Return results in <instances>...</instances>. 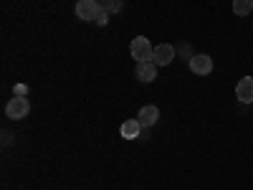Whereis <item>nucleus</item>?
I'll return each mask as SVG.
<instances>
[{
    "label": "nucleus",
    "mask_w": 253,
    "mask_h": 190,
    "mask_svg": "<svg viewBox=\"0 0 253 190\" xmlns=\"http://www.w3.org/2000/svg\"><path fill=\"white\" fill-rule=\"evenodd\" d=\"M109 15H112L109 10H101L99 18H96V23H99V26H107V23H109Z\"/></svg>",
    "instance_id": "ddd939ff"
},
{
    "label": "nucleus",
    "mask_w": 253,
    "mask_h": 190,
    "mask_svg": "<svg viewBox=\"0 0 253 190\" xmlns=\"http://www.w3.org/2000/svg\"><path fill=\"white\" fill-rule=\"evenodd\" d=\"M129 51H132V58H134L137 63H142V61H152V58H155V46H152L144 36L132 38Z\"/></svg>",
    "instance_id": "f257e3e1"
},
{
    "label": "nucleus",
    "mask_w": 253,
    "mask_h": 190,
    "mask_svg": "<svg viewBox=\"0 0 253 190\" xmlns=\"http://www.w3.org/2000/svg\"><path fill=\"white\" fill-rule=\"evenodd\" d=\"M104 10H109V13L122 10V0H107V8H104Z\"/></svg>",
    "instance_id": "9b49d317"
},
{
    "label": "nucleus",
    "mask_w": 253,
    "mask_h": 190,
    "mask_svg": "<svg viewBox=\"0 0 253 190\" xmlns=\"http://www.w3.org/2000/svg\"><path fill=\"white\" fill-rule=\"evenodd\" d=\"M137 119H139V124H142V127H155V124H157V119H160V109L155 107V104H147V107H142V109H139Z\"/></svg>",
    "instance_id": "6e6552de"
},
{
    "label": "nucleus",
    "mask_w": 253,
    "mask_h": 190,
    "mask_svg": "<svg viewBox=\"0 0 253 190\" xmlns=\"http://www.w3.org/2000/svg\"><path fill=\"white\" fill-rule=\"evenodd\" d=\"M251 10H253V0H233V13H236L238 18L248 15Z\"/></svg>",
    "instance_id": "9d476101"
},
{
    "label": "nucleus",
    "mask_w": 253,
    "mask_h": 190,
    "mask_svg": "<svg viewBox=\"0 0 253 190\" xmlns=\"http://www.w3.org/2000/svg\"><path fill=\"white\" fill-rule=\"evenodd\" d=\"M236 96L241 104H251L253 101V76H243L236 84Z\"/></svg>",
    "instance_id": "0eeeda50"
},
{
    "label": "nucleus",
    "mask_w": 253,
    "mask_h": 190,
    "mask_svg": "<svg viewBox=\"0 0 253 190\" xmlns=\"http://www.w3.org/2000/svg\"><path fill=\"white\" fill-rule=\"evenodd\" d=\"M157 66H170V63L175 61V46L172 44H160L155 48V58H152Z\"/></svg>",
    "instance_id": "423d86ee"
},
{
    "label": "nucleus",
    "mask_w": 253,
    "mask_h": 190,
    "mask_svg": "<svg viewBox=\"0 0 253 190\" xmlns=\"http://www.w3.org/2000/svg\"><path fill=\"white\" fill-rule=\"evenodd\" d=\"M142 130H144V127L139 124V119H126V122H122V127H119V135H122L124 140H137Z\"/></svg>",
    "instance_id": "1a4fd4ad"
},
{
    "label": "nucleus",
    "mask_w": 253,
    "mask_h": 190,
    "mask_svg": "<svg viewBox=\"0 0 253 190\" xmlns=\"http://www.w3.org/2000/svg\"><path fill=\"white\" fill-rule=\"evenodd\" d=\"M101 10H104V5L96 3V0H79L76 8H74V13H76L79 20H96Z\"/></svg>",
    "instance_id": "7ed1b4c3"
},
{
    "label": "nucleus",
    "mask_w": 253,
    "mask_h": 190,
    "mask_svg": "<svg viewBox=\"0 0 253 190\" xmlns=\"http://www.w3.org/2000/svg\"><path fill=\"white\" fill-rule=\"evenodd\" d=\"M28 112H31V101L26 99V96H13L8 104H5V117L8 119H26L28 117Z\"/></svg>",
    "instance_id": "f03ea898"
},
{
    "label": "nucleus",
    "mask_w": 253,
    "mask_h": 190,
    "mask_svg": "<svg viewBox=\"0 0 253 190\" xmlns=\"http://www.w3.org/2000/svg\"><path fill=\"white\" fill-rule=\"evenodd\" d=\"M3 144H5V147L13 144V135H10V132H3Z\"/></svg>",
    "instance_id": "4468645a"
},
{
    "label": "nucleus",
    "mask_w": 253,
    "mask_h": 190,
    "mask_svg": "<svg viewBox=\"0 0 253 190\" xmlns=\"http://www.w3.org/2000/svg\"><path fill=\"white\" fill-rule=\"evenodd\" d=\"M13 94H15V96H26V94H28V87H26V84H15Z\"/></svg>",
    "instance_id": "f8f14e48"
},
{
    "label": "nucleus",
    "mask_w": 253,
    "mask_h": 190,
    "mask_svg": "<svg viewBox=\"0 0 253 190\" xmlns=\"http://www.w3.org/2000/svg\"><path fill=\"white\" fill-rule=\"evenodd\" d=\"M187 66H190V71L198 74V76H208L210 71H213V58H210L208 53H195L193 58L187 61Z\"/></svg>",
    "instance_id": "20e7f679"
},
{
    "label": "nucleus",
    "mask_w": 253,
    "mask_h": 190,
    "mask_svg": "<svg viewBox=\"0 0 253 190\" xmlns=\"http://www.w3.org/2000/svg\"><path fill=\"white\" fill-rule=\"evenodd\" d=\"M134 76H137L139 84H150V81H155V79H157V63H155V61H142V63H137Z\"/></svg>",
    "instance_id": "39448f33"
}]
</instances>
